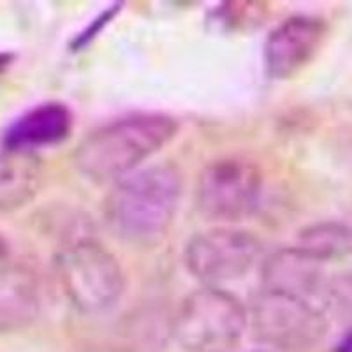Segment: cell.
<instances>
[{
    "mask_svg": "<svg viewBox=\"0 0 352 352\" xmlns=\"http://www.w3.org/2000/svg\"><path fill=\"white\" fill-rule=\"evenodd\" d=\"M263 243L252 231L219 226L197 232L185 243V268L204 285L238 280L256 266Z\"/></svg>",
    "mask_w": 352,
    "mask_h": 352,
    "instance_id": "cell-7",
    "label": "cell"
},
{
    "mask_svg": "<svg viewBox=\"0 0 352 352\" xmlns=\"http://www.w3.org/2000/svg\"><path fill=\"white\" fill-rule=\"evenodd\" d=\"M335 352H352V331L344 336V340L338 344V347H336Z\"/></svg>",
    "mask_w": 352,
    "mask_h": 352,
    "instance_id": "cell-16",
    "label": "cell"
},
{
    "mask_svg": "<svg viewBox=\"0 0 352 352\" xmlns=\"http://www.w3.org/2000/svg\"><path fill=\"white\" fill-rule=\"evenodd\" d=\"M55 264L62 291L80 314H104L124 296L125 273L120 261L94 238H78L62 247Z\"/></svg>",
    "mask_w": 352,
    "mask_h": 352,
    "instance_id": "cell-4",
    "label": "cell"
},
{
    "mask_svg": "<svg viewBox=\"0 0 352 352\" xmlns=\"http://www.w3.org/2000/svg\"><path fill=\"white\" fill-rule=\"evenodd\" d=\"M41 314L37 275L23 264H0V335L16 333Z\"/></svg>",
    "mask_w": 352,
    "mask_h": 352,
    "instance_id": "cell-11",
    "label": "cell"
},
{
    "mask_svg": "<svg viewBox=\"0 0 352 352\" xmlns=\"http://www.w3.org/2000/svg\"><path fill=\"white\" fill-rule=\"evenodd\" d=\"M328 36V23L317 16H291L264 41V71L270 80L284 81L300 74L317 56Z\"/></svg>",
    "mask_w": 352,
    "mask_h": 352,
    "instance_id": "cell-8",
    "label": "cell"
},
{
    "mask_svg": "<svg viewBox=\"0 0 352 352\" xmlns=\"http://www.w3.org/2000/svg\"><path fill=\"white\" fill-rule=\"evenodd\" d=\"M296 247L319 263L340 259L352 252V231L340 222H317L298 234Z\"/></svg>",
    "mask_w": 352,
    "mask_h": 352,
    "instance_id": "cell-13",
    "label": "cell"
},
{
    "mask_svg": "<svg viewBox=\"0 0 352 352\" xmlns=\"http://www.w3.org/2000/svg\"><path fill=\"white\" fill-rule=\"evenodd\" d=\"M248 324L259 344L276 352H310L324 340L328 314L320 303L261 289L248 310Z\"/></svg>",
    "mask_w": 352,
    "mask_h": 352,
    "instance_id": "cell-5",
    "label": "cell"
},
{
    "mask_svg": "<svg viewBox=\"0 0 352 352\" xmlns=\"http://www.w3.org/2000/svg\"><path fill=\"white\" fill-rule=\"evenodd\" d=\"M248 326L240 298L213 285L187 294L173 314V338L184 352L236 351Z\"/></svg>",
    "mask_w": 352,
    "mask_h": 352,
    "instance_id": "cell-3",
    "label": "cell"
},
{
    "mask_svg": "<svg viewBox=\"0 0 352 352\" xmlns=\"http://www.w3.org/2000/svg\"><path fill=\"white\" fill-rule=\"evenodd\" d=\"M264 175L247 157H220L204 166L194 187V204L210 222L234 224L257 210L263 197Z\"/></svg>",
    "mask_w": 352,
    "mask_h": 352,
    "instance_id": "cell-6",
    "label": "cell"
},
{
    "mask_svg": "<svg viewBox=\"0 0 352 352\" xmlns=\"http://www.w3.org/2000/svg\"><path fill=\"white\" fill-rule=\"evenodd\" d=\"M319 298L326 314L352 312V275L344 273L324 280Z\"/></svg>",
    "mask_w": 352,
    "mask_h": 352,
    "instance_id": "cell-14",
    "label": "cell"
},
{
    "mask_svg": "<svg viewBox=\"0 0 352 352\" xmlns=\"http://www.w3.org/2000/svg\"><path fill=\"white\" fill-rule=\"evenodd\" d=\"M184 196V175L173 162L144 166L124 176L104 197L109 231L124 243L152 247L168 236Z\"/></svg>",
    "mask_w": 352,
    "mask_h": 352,
    "instance_id": "cell-1",
    "label": "cell"
},
{
    "mask_svg": "<svg viewBox=\"0 0 352 352\" xmlns=\"http://www.w3.org/2000/svg\"><path fill=\"white\" fill-rule=\"evenodd\" d=\"M74 115L60 100H46L16 116L2 136L6 152L32 153L60 144L71 136Z\"/></svg>",
    "mask_w": 352,
    "mask_h": 352,
    "instance_id": "cell-9",
    "label": "cell"
},
{
    "mask_svg": "<svg viewBox=\"0 0 352 352\" xmlns=\"http://www.w3.org/2000/svg\"><path fill=\"white\" fill-rule=\"evenodd\" d=\"M14 60V55L11 53H6V52H0V74H4L6 71L9 69V65L12 64Z\"/></svg>",
    "mask_w": 352,
    "mask_h": 352,
    "instance_id": "cell-15",
    "label": "cell"
},
{
    "mask_svg": "<svg viewBox=\"0 0 352 352\" xmlns=\"http://www.w3.org/2000/svg\"><path fill=\"white\" fill-rule=\"evenodd\" d=\"M43 185V166L37 155L0 153V215L16 212L34 201Z\"/></svg>",
    "mask_w": 352,
    "mask_h": 352,
    "instance_id": "cell-12",
    "label": "cell"
},
{
    "mask_svg": "<svg viewBox=\"0 0 352 352\" xmlns=\"http://www.w3.org/2000/svg\"><path fill=\"white\" fill-rule=\"evenodd\" d=\"M178 132L180 124L175 116L134 113L87 134L74 152V166L97 184L118 182L168 146Z\"/></svg>",
    "mask_w": 352,
    "mask_h": 352,
    "instance_id": "cell-2",
    "label": "cell"
},
{
    "mask_svg": "<svg viewBox=\"0 0 352 352\" xmlns=\"http://www.w3.org/2000/svg\"><path fill=\"white\" fill-rule=\"evenodd\" d=\"M322 285V263L296 245L278 248L261 264V289L266 291L312 300L319 296Z\"/></svg>",
    "mask_w": 352,
    "mask_h": 352,
    "instance_id": "cell-10",
    "label": "cell"
}]
</instances>
